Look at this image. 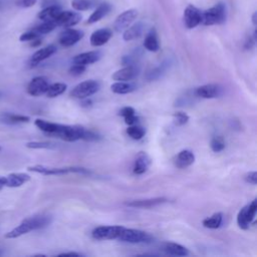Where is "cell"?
I'll use <instances>...</instances> for the list:
<instances>
[{
	"mask_svg": "<svg viewBox=\"0 0 257 257\" xmlns=\"http://www.w3.org/2000/svg\"><path fill=\"white\" fill-rule=\"evenodd\" d=\"M68 89V86L64 83H55V84H52V85H49L48 86V89L46 93L47 96V97H56L58 95L63 94Z\"/></svg>",
	"mask_w": 257,
	"mask_h": 257,
	"instance_id": "836d02e7",
	"label": "cell"
},
{
	"mask_svg": "<svg viewBox=\"0 0 257 257\" xmlns=\"http://www.w3.org/2000/svg\"><path fill=\"white\" fill-rule=\"evenodd\" d=\"M86 70V66H83V65H77V64H74L70 69V72L72 74V75H81L85 72Z\"/></svg>",
	"mask_w": 257,
	"mask_h": 257,
	"instance_id": "b9f144b4",
	"label": "cell"
},
{
	"mask_svg": "<svg viewBox=\"0 0 257 257\" xmlns=\"http://www.w3.org/2000/svg\"><path fill=\"white\" fill-rule=\"evenodd\" d=\"M255 43H256V31H254L253 35L252 36H249L246 42H245V45H244V48L245 49H251L254 47L255 46Z\"/></svg>",
	"mask_w": 257,
	"mask_h": 257,
	"instance_id": "f6af8a7d",
	"label": "cell"
},
{
	"mask_svg": "<svg viewBox=\"0 0 257 257\" xmlns=\"http://www.w3.org/2000/svg\"><path fill=\"white\" fill-rule=\"evenodd\" d=\"M55 52H56V47L53 46V45H50L48 47H44L42 49L37 50L30 57V61H29L30 67L31 68L36 67L38 64H41L42 62L46 61V59L50 57Z\"/></svg>",
	"mask_w": 257,
	"mask_h": 257,
	"instance_id": "2e32d148",
	"label": "cell"
},
{
	"mask_svg": "<svg viewBox=\"0 0 257 257\" xmlns=\"http://www.w3.org/2000/svg\"><path fill=\"white\" fill-rule=\"evenodd\" d=\"M144 47L152 52H156L159 50L160 48V45H159V41H158V36H157V32L156 30L153 28L151 29L147 36L145 37V41H144Z\"/></svg>",
	"mask_w": 257,
	"mask_h": 257,
	"instance_id": "83f0119b",
	"label": "cell"
},
{
	"mask_svg": "<svg viewBox=\"0 0 257 257\" xmlns=\"http://www.w3.org/2000/svg\"><path fill=\"white\" fill-rule=\"evenodd\" d=\"M183 21L187 28H195L202 23V12L194 5H188L184 10Z\"/></svg>",
	"mask_w": 257,
	"mask_h": 257,
	"instance_id": "9c48e42d",
	"label": "cell"
},
{
	"mask_svg": "<svg viewBox=\"0 0 257 257\" xmlns=\"http://www.w3.org/2000/svg\"><path fill=\"white\" fill-rule=\"evenodd\" d=\"M0 255H2V251L1 250H0Z\"/></svg>",
	"mask_w": 257,
	"mask_h": 257,
	"instance_id": "681fc988",
	"label": "cell"
},
{
	"mask_svg": "<svg viewBox=\"0 0 257 257\" xmlns=\"http://www.w3.org/2000/svg\"><path fill=\"white\" fill-rule=\"evenodd\" d=\"M58 256H81V254L76 252H67V253L59 254Z\"/></svg>",
	"mask_w": 257,
	"mask_h": 257,
	"instance_id": "7dc6e473",
	"label": "cell"
},
{
	"mask_svg": "<svg viewBox=\"0 0 257 257\" xmlns=\"http://www.w3.org/2000/svg\"><path fill=\"white\" fill-rule=\"evenodd\" d=\"M36 3V0H17L16 5L19 7H23V8H28L32 7Z\"/></svg>",
	"mask_w": 257,
	"mask_h": 257,
	"instance_id": "7bdbcfd3",
	"label": "cell"
},
{
	"mask_svg": "<svg viewBox=\"0 0 257 257\" xmlns=\"http://www.w3.org/2000/svg\"><path fill=\"white\" fill-rule=\"evenodd\" d=\"M113 93L117 94H127L136 90V87L129 82H116L111 86Z\"/></svg>",
	"mask_w": 257,
	"mask_h": 257,
	"instance_id": "4dcf8cb0",
	"label": "cell"
},
{
	"mask_svg": "<svg viewBox=\"0 0 257 257\" xmlns=\"http://www.w3.org/2000/svg\"><path fill=\"white\" fill-rule=\"evenodd\" d=\"M96 5V0H71L72 8L77 11H87Z\"/></svg>",
	"mask_w": 257,
	"mask_h": 257,
	"instance_id": "1f68e13d",
	"label": "cell"
},
{
	"mask_svg": "<svg viewBox=\"0 0 257 257\" xmlns=\"http://www.w3.org/2000/svg\"><path fill=\"white\" fill-rule=\"evenodd\" d=\"M28 171L43 174L47 176H55V175H66L70 173H78V174H90V171L82 168V167H63V168H55V167H47L44 165H35L27 168Z\"/></svg>",
	"mask_w": 257,
	"mask_h": 257,
	"instance_id": "3957f363",
	"label": "cell"
},
{
	"mask_svg": "<svg viewBox=\"0 0 257 257\" xmlns=\"http://www.w3.org/2000/svg\"><path fill=\"white\" fill-rule=\"evenodd\" d=\"M151 164H152L151 157L146 152H140L136 157L133 172L136 175H142L148 171Z\"/></svg>",
	"mask_w": 257,
	"mask_h": 257,
	"instance_id": "5bb4252c",
	"label": "cell"
},
{
	"mask_svg": "<svg viewBox=\"0 0 257 257\" xmlns=\"http://www.w3.org/2000/svg\"><path fill=\"white\" fill-rule=\"evenodd\" d=\"M257 212V200L254 199L251 203L244 206L237 215V224L241 229H248L253 222Z\"/></svg>",
	"mask_w": 257,
	"mask_h": 257,
	"instance_id": "52a82bcc",
	"label": "cell"
},
{
	"mask_svg": "<svg viewBox=\"0 0 257 257\" xmlns=\"http://www.w3.org/2000/svg\"><path fill=\"white\" fill-rule=\"evenodd\" d=\"M167 198L165 197H157V198L144 199V200H134L131 202H127L126 205L133 208H152L154 206H158L167 202Z\"/></svg>",
	"mask_w": 257,
	"mask_h": 257,
	"instance_id": "44dd1931",
	"label": "cell"
},
{
	"mask_svg": "<svg viewBox=\"0 0 257 257\" xmlns=\"http://www.w3.org/2000/svg\"><path fill=\"white\" fill-rule=\"evenodd\" d=\"M56 26L57 25L54 22L47 21V22H44L42 24H39L36 27H34L33 30H35L39 35H43V34H47L51 32L52 30L55 29Z\"/></svg>",
	"mask_w": 257,
	"mask_h": 257,
	"instance_id": "d590c367",
	"label": "cell"
},
{
	"mask_svg": "<svg viewBox=\"0 0 257 257\" xmlns=\"http://www.w3.org/2000/svg\"><path fill=\"white\" fill-rule=\"evenodd\" d=\"M145 30V24L143 23H137L132 26H129L123 34V38L125 42H131L134 39L139 38Z\"/></svg>",
	"mask_w": 257,
	"mask_h": 257,
	"instance_id": "cb8c5ba5",
	"label": "cell"
},
{
	"mask_svg": "<svg viewBox=\"0 0 257 257\" xmlns=\"http://www.w3.org/2000/svg\"><path fill=\"white\" fill-rule=\"evenodd\" d=\"M113 35V32L111 29L108 28H102L95 30L92 35H91V45L93 47H102L106 45Z\"/></svg>",
	"mask_w": 257,
	"mask_h": 257,
	"instance_id": "ac0fdd59",
	"label": "cell"
},
{
	"mask_svg": "<svg viewBox=\"0 0 257 257\" xmlns=\"http://www.w3.org/2000/svg\"><path fill=\"white\" fill-rule=\"evenodd\" d=\"M84 37V32L77 29L67 28L59 35V44L65 47H70L77 44Z\"/></svg>",
	"mask_w": 257,
	"mask_h": 257,
	"instance_id": "7c38bea8",
	"label": "cell"
},
{
	"mask_svg": "<svg viewBox=\"0 0 257 257\" xmlns=\"http://www.w3.org/2000/svg\"><path fill=\"white\" fill-rule=\"evenodd\" d=\"M4 187H6V177L0 176V190H2Z\"/></svg>",
	"mask_w": 257,
	"mask_h": 257,
	"instance_id": "bcb514c9",
	"label": "cell"
},
{
	"mask_svg": "<svg viewBox=\"0 0 257 257\" xmlns=\"http://www.w3.org/2000/svg\"><path fill=\"white\" fill-rule=\"evenodd\" d=\"M82 21V15L77 12L72 11H63L57 15L54 23L57 26L63 27H72Z\"/></svg>",
	"mask_w": 257,
	"mask_h": 257,
	"instance_id": "8fae6325",
	"label": "cell"
},
{
	"mask_svg": "<svg viewBox=\"0 0 257 257\" xmlns=\"http://www.w3.org/2000/svg\"><path fill=\"white\" fill-rule=\"evenodd\" d=\"M0 151H1V147H0Z\"/></svg>",
	"mask_w": 257,
	"mask_h": 257,
	"instance_id": "f907efd6",
	"label": "cell"
},
{
	"mask_svg": "<svg viewBox=\"0 0 257 257\" xmlns=\"http://www.w3.org/2000/svg\"><path fill=\"white\" fill-rule=\"evenodd\" d=\"M51 220H52L51 216L46 214L28 217V218L24 219L17 227L7 232L5 234V238L14 239L17 238V237H21L24 234H27L33 230L46 228L51 223Z\"/></svg>",
	"mask_w": 257,
	"mask_h": 257,
	"instance_id": "6da1fadb",
	"label": "cell"
},
{
	"mask_svg": "<svg viewBox=\"0 0 257 257\" xmlns=\"http://www.w3.org/2000/svg\"><path fill=\"white\" fill-rule=\"evenodd\" d=\"M62 12V9L57 5H49L43 9L41 12L38 13V18L41 21L47 22V21H52L54 22L57 15Z\"/></svg>",
	"mask_w": 257,
	"mask_h": 257,
	"instance_id": "4316f807",
	"label": "cell"
},
{
	"mask_svg": "<svg viewBox=\"0 0 257 257\" xmlns=\"http://www.w3.org/2000/svg\"><path fill=\"white\" fill-rule=\"evenodd\" d=\"M117 240L127 243H133V244L149 243L153 240V237L145 231L138 230V229H128L124 227L120 236H118Z\"/></svg>",
	"mask_w": 257,
	"mask_h": 257,
	"instance_id": "277c9868",
	"label": "cell"
},
{
	"mask_svg": "<svg viewBox=\"0 0 257 257\" xmlns=\"http://www.w3.org/2000/svg\"><path fill=\"white\" fill-rule=\"evenodd\" d=\"M101 57H102L101 51L93 50V51H88V52H84V53L75 55L72 59V62L73 64L83 65L87 67L88 65H92V64L98 62L101 59Z\"/></svg>",
	"mask_w": 257,
	"mask_h": 257,
	"instance_id": "e0dca14e",
	"label": "cell"
},
{
	"mask_svg": "<svg viewBox=\"0 0 257 257\" xmlns=\"http://www.w3.org/2000/svg\"><path fill=\"white\" fill-rule=\"evenodd\" d=\"M48 86V81L45 76H36L28 84L27 93L32 96H39L47 93Z\"/></svg>",
	"mask_w": 257,
	"mask_h": 257,
	"instance_id": "4fadbf2b",
	"label": "cell"
},
{
	"mask_svg": "<svg viewBox=\"0 0 257 257\" xmlns=\"http://www.w3.org/2000/svg\"><path fill=\"white\" fill-rule=\"evenodd\" d=\"M137 74H138L137 69L133 65H130L123 68L122 70H117L112 75V77L116 82H130L134 80Z\"/></svg>",
	"mask_w": 257,
	"mask_h": 257,
	"instance_id": "d6986e66",
	"label": "cell"
},
{
	"mask_svg": "<svg viewBox=\"0 0 257 257\" xmlns=\"http://www.w3.org/2000/svg\"><path fill=\"white\" fill-rule=\"evenodd\" d=\"M175 166L179 169H185L195 162V155L190 150H183L175 158Z\"/></svg>",
	"mask_w": 257,
	"mask_h": 257,
	"instance_id": "ffe728a7",
	"label": "cell"
},
{
	"mask_svg": "<svg viewBox=\"0 0 257 257\" xmlns=\"http://www.w3.org/2000/svg\"><path fill=\"white\" fill-rule=\"evenodd\" d=\"M41 35H39L35 30L31 29L29 31H26L24 32L23 34H22V36L19 37V41L21 42H32L33 39L39 37Z\"/></svg>",
	"mask_w": 257,
	"mask_h": 257,
	"instance_id": "60d3db41",
	"label": "cell"
},
{
	"mask_svg": "<svg viewBox=\"0 0 257 257\" xmlns=\"http://www.w3.org/2000/svg\"><path fill=\"white\" fill-rule=\"evenodd\" d=\"M165 71V69H164V66H161L159 68H156L154 69L153 70H151L148 75H147V78L149 81H154V80H157V78H159Z\"/></svg>",
	"mask_w": 257,
	"mask_h": 257,
	"instance_id": "ab89813d",
	"label": "cell"
},
{
	"mask_svg": "<svg viewBox=\"0 0 257 257\" xmlns=\"http://www.w3.org/2000/svg\"><path fill=\"white\" fill-rule=\"evenodd\" d=\"M29 117L23 115H17L11 113H3L0 115V122H2L7 125H17V124H23L29 122Z\"/></svg>",
	"mask_w": 257,
	"mask_h": 257,
	"instance_id": "603a6c76",
	"label": "cell"
},
{
	"mask_svg": "<svg viewBox=\"0 0 257 257\" xmlns=\"http://www.w3.org/2000/svg\"><path fill=\"white\" fill-rule=\"evenodd\" d=\"M244 179H245V181H246L247 183L252 184V185H256V183H257V173H256L255 171L249 172V173H247V174L245 175Z\"/></svg>",
	"mask_w": 257,
	"mask_h": 257,
	"instance_id": "ee69618b",
	"label": "cell"
},
{
	"mask_svg": "<svg viewBox=\"0 0 257 257\" xmlns=\"http://www.w3.org/2000/svg\"><path fill=\"white\" fill-rule=\"evenodd\" d=\"M35 126L45 133L49 134V135H53L55 136L56 133L58 132V130L61 129V124H56V123H51V122H47L45 120H41V118H37L34 122Z\"/></svg>",
	"mask_w": 257,
	"mask_h": 257,
	"instance_id": "f1b7e54d",
	"label": "cell"
},
{
	"mask_svg": "<svg viewBox=\"0 0 257 257\" xmlns=\"http://www.w3.org/2000/svg\"><path fill=\"white\" fill-rule=\"evenodd\" d=\"M86 132L87 129L81 126L62 125L55 136L66 142H75L78 140H84Z\"/></svg>",
	"mask_w": 257,
	"mask_h": 257,
	"instance_id": "5b68a950",
	"label": "cell"
},
{
	"mask_svg": "<svg viewBox=\"0 0 257 257\" xmlns=\"http://www.w3.org/2000/svg\"><path fill=\"white\" fill-rule=\"evenodd\" d=\"M127 134L129 137H131L133 140H141L142 138L146 135V130L143 127L137 126V125H132L129 126L127 129Z\"/></svg>",
	"mask_w": 257,
	"mask_h": 257,
	"instance_id": "e575fe53",
	"label": "cell"
},
{
	"mask_svg": "<svg viewBox=\"0 0 257 257\" xmlns=\"http://www.w3.org/2000/svg\"><path fill=\"white\" fill-rule=\"evenodd\" d=\"M195 93L197 96L202 98H216L221 95L222 89L218 85L209 84L197 88Z\"/></svg>",
	"mask_w": 257,
	"mask_h": 257,
	"instance_id": "9a60e30c",
	"label": "cell"
},
{
	"mask_svg": "<svg viewBox=\"0 0 257 257\" xmlns=\"http://www.w3.org/2000/svg\"><path fill=\"white\" fill-rule=\"evenodd\" d=\"M123 226H100L93 229L92 232L93 238L96 240H113L117 239L121 232L123 231Z\"/></svg>",
	"mask_w": 257,
	"mask_h": 257,
	"instance_id": "ba28073f",
	"label": "cell"
},
{
	"mask_svg": "<svg viewBox=\"0 0 257 257\" xmlns=\"http://www.w3.org/2000/svg\"><path fill=\"white\" fill-rule=\"evenodd\" d=\"M30 180V176L25 173H12L6 176V187L18 188Z\"/></svg>",
	"mask_w": 257,
	"mask_h": 257,
	"instance_id": "7402d4cb",
	"label": "cell"
},
{
	"mask_svg": "<svg viewBox=\"0 0 257 257\" xmlns=\"http://www.w3.org/2000/svg\"><path fill=\"white\" fill-rule=\"evenodd\" d=\"M223 222V215L220 212L214 213L212 216L207 217L202 222L203 226L208 229H218Z\"/></svg>",
	"mask_w": 257,
	"mask_h": 257,
	"instance_id": "f546056e",
	"label": "cell"
},
{
	"mask_svg": "<svg viewBox=\"0 0 257 257\" xmlns=\"http://www.w3.org/2000/svg\"><path fill=\"white\" fill-rule=\"evenodd\" d=\"M112 9L111 4L109 3H101L96 7V9L92 13V15L89 17L87 23L88 24H93L97 22H100L105 16H107Z\"/></svg>",
	"mask_w": 257,
	"mask_h": 257,
	"instance_id": "d4e9b609",
	"label": "cell"
},
{
	"mask_svg": "<svg viewBox=\"0 0 257 257\" xmlns=\"http://www.w3.org/2000/svg\"><path fill=\"white\" fill-rule=\"evenodd\" d=\"M138 16V11L136 9H129L124 11L117 17L114 23V28L117 32L125 31L131 24L135 22Z\"/></svg>",
	"mask_w": 257,
	"mask_h": 257,
	"instance_id": "30bf717a",
	"label": "cell"
},
{
	"mask_svg": "<svg viewBox=\"0 0 257 257\" xmlns=\"http://www.w3.org/2000/svg\"><path fill=\"white\" fill-rule=\"evenodd\" d=\"M120 115L124 117L125 123L128 126L137 125L138 123V117L136 116V111L132 107H125L120 111Z\"/></svg>",
	"mask_w": 257,
	"mask_h": 257,
	"instance_id": "d6a6232c",
	"label": "cell"
},
{
	"mask_svg": "<svg viewBox=\"0 0 257 257\" xmlns=\"http://www.w3.org/2000/svg\"><path fill=\"white\" fill-rule=\"evenodd\" d=\"M210 147L213 152L219 153L225 149V141L222 137H214L211 140Z\"/></svg>",
	"mask_w": 257,
	"mask_h": 257,
	"instance_id": "8d00e7d4",
	"label": "cell"
},
{
	"mask_svg": "<svg viewBox=\"0 0 257 257\" xmlns=\"http://www.w3.org/2000/svg\"><path fill=\"white\" fill-rule=\"evenodd\" d=\"M26 147L29 149H53L54 145L49 142H29Z\"/></svg>",
	"mask_w": 257,
	"mask_h": 257,
	"instance_id": "f35d334b",
	"label": "cell"
},
{
	"mask_svg": "<svg viewBox=\"0 0 257 257\" xmlns=\"http://www.w3.org/2000/svg\"><path fill=\"white\" fill-rule=\"evenodd\" d=\"M227 18V8L225 3L219 2L215 6L202 12V24L210 25H218L226 22Z\"/></svg>",
	"mask_w": 257,
	"mask_h": 257,
	"instance_id": "7a4b0ae2",
	"label": "cell"
},
{
	"mask_svg": "<svg viewBox=\"0 0 257 257\" xmlns=\"http://www.w3.org/2000/svg\"><path fill=\"white\" fill-rule=\"evenodd\" d=\"M189 116L184 112H176L173 115L174 124L178 127H181L186 125L189 122Z\"/></svg>",
	"mask_w": 257,
	"mask_h": 257,
	"instance_id": "74e56055",
	"label": "cell"
},
{
	"mask_svg": "<svg viewBox=\"0 0 257 257\" xmlns=\"http://www.w3.org/2000/svg\"><path fill=\"white\" fill-rule=\"evenodd\" d=\"M98 90H100V83L89 80L75 86L70 92V95L74 98H78V100H85V98L94 94Z\"/></svg>",
	"mask_w": 257,
	"mask_h": 257,
	"instance_id": "8992f818",
	"label": "cell"
},
{
	"mask_svg": "<svg viewBox=\"0 0 257 257\" xmlns=\"http://www.w3.org/2000/svg\"><path fill=\"white\" fill-rule=\"evenodd\" d=\"M256 15H257L256 12H254L253 15H252V23H253L254 25H256Z\"/></svg>",
	"mask_w": 257,
	"mask_h": 257,
	"instance_id": "c3c4849f",
	"label": "cell"
},
{
	"mask_svg": "<svg viewBox=\"0 0 257 257\" xmlns=\"http://www.w3.org/2000/svg\"><path fill=\"white\" fill-rule=\"evenodd\" d=\"M163 250L170 255L173 256H187L189 255V250L181 245V244H178V243H174V242H167L164 244Z\"/></svg>",
	"mask_w": 257,
	"mask_h": 257,
	"instance_id": "484cf974",
	"label": "cell"
}]
</instances>
